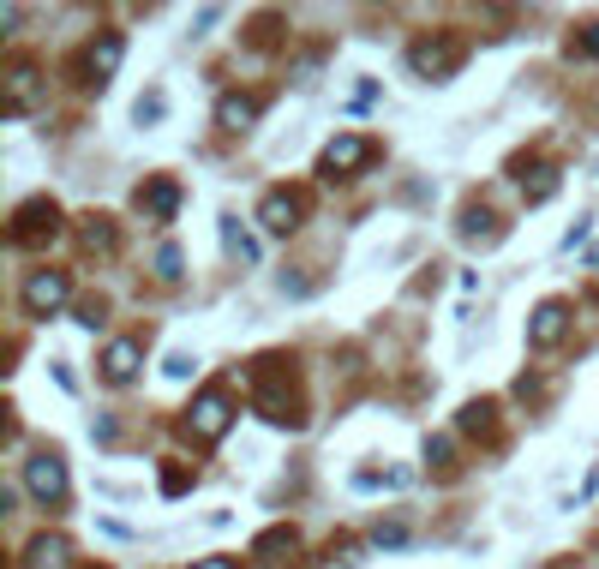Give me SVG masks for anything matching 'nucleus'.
Returning a JSON list of instances; mask_svg holds the SVG:
<instances>
[{
  "label": "nucleus",
  "mask_w": 599,
  "mask_h": 569,
  "mask_svg": "<svg viewBox=\"0 0 599 569\" xmlns=\"http://www.w3.org/2000/svg\"><path fill=\"white\" fill-rule=\"evenodd\" d=\"M414 72L420 78H450L456 72V60H462V42L456 36H438V42H414Z\"/></svg>",
  "instance_id": "f257e3e1"
},
{
  "label": "nucleus",
  "mask_w": 599,
  "mask_h": 569,
  "mask_svg": "<svg viewBox=\"0 0 599 569\" xmlns=\"http://www.w3.org/2000/svg\"><path fill=\"white\" fill-rule=\"evenodd\" d=\"M192 438H204V444H216L222 432H228V390H204L198 402H192Z\"/></svg>",
  "instance_id": "f03ea898"
},
{
  "label": "nucleus",
  "mask_w": 599,
  "mask_h": 569,
  "mask_svg": "<svg viewBox=\"0 0 599 569\" xmlns=\"http://www.w3.org/2000/svg\"><path fill=\"white\" fill-rule=\"evenodd\" d=\"M24 486H30V498L60 504V498H66V468H60V456H36V462H24Z\"/></svg>",
  "instance_id": "7ed1b4c3"
},
{
  "label": "nucleus",
  "mask_w": 599,
  "mask_h": 569,
  "mask_svg": "<svg viewBox=\"0 0 599 569\" xmlns=\"http://www.w3.org/2000/svg\"><path fill=\"white\" fill-rule=\"evenodd\" d=\"M60 300H66V276H60V270H36V276L24 282V312H30V318H48Z\"/></svg>",
  "instance_id": "20e7f679"
},
{
  "label": "nucleus",
  "mask_w": 599,
  "mask_h": 569,
  "mask_svg": "<svg viewBox=\"0 0 599 569\" xmlns=\"http://www.w3.org/2000/svg\"><path fill=\"white\" fill-rule=\"evenodd\" d=\"M366 162H372V138H360V132H348V138H336L324 150V174H354Z\"/></svg>",
  "instance_id": "39448f33"
},
{
  "label": "nucleus",
  "mask_w": 599,
  "mask_h": 569,
  "mask_svg": "<svg viewBox=\"0 0 599 569\" xmlns=\"http://www.w3.org/2000/svg\"><path fill=\"white\" fill-rule=\"evenodd\" d=\"M564 330H570V306H564V300H546V306L534 312V324H528V342H534V348H552V342H564Z\"/></svg>",
  "instance_id": "423d86ee"
},
{
  "label": "nucleus",
  "mask_w": 599,
  "mask_h": 569,
  "mask_svg": "<svg viewBox=\"0 0 599 569\" xmlns=\"http://www.w3.org/2000/svg\"><path fill=\"white\" fill-rule=\"evenodd\" d=\"M258 222H264L270 234H294V228H300V198H294V192H270V198L258 204Z\"/></svg>",
  "instance_id": "0eeeda50"
},
{
  "label": "nucleus",
  "mask_w": 599,
  "mask_h": 569,
  "mask_svg": "<svg viewBox=\"0 0 599 569\" xmlns=\"http://www.w3.org/2000/svg\"><path fill=\"white\" fill-rule=\"evenodd\" d=\"M54 216H60V210H54L48 198L24 204V210H18V228H12V240H18V246H30V240H42V228L54 234Z\"/></svg>",
  "instance_id": "6e6552de"
},
{
  "label": "nucleus",
  "mask_w": 599,
  "mask_h": 569,
  "mask_svg": "<svg viewBox=\"0 0 599 569\" xmlns=\"http://www.w3.org/2000/svg\"><path fill=\"white\" fill-rule=\"evenodd\" d=\"M24 569H72V546L60 534H42L30 552H24Z\"/></svg>",
  "instance_id": "1a4fd4ad"
},
{
  "label": "nucleus",
  "mask_w": 599,
  "mask_h": 569,
  "mask_svg": "<svg viewBox=\"0 0 599 569\" xmlns=\"http://www.w3.org/2000/svg\"><path fill=\"white\" fill-rule=\"evenodd\" d=\"M120 54H126V42H120V36H114V30H108V36H102V42H90V54H84V72H90V78H96V84H102V78H108V72H114V66H120Z\"/></svg>",
  "instance_id": "9d476101"
},
{
  "label": "nucleus",
  "mask_w": 599,
  "mask_h": 569,
  "mask_svg": "<svg viewBox=\"0 0 599 569\" xmlns=\"http://www.w3.org/2000/svg\"><path fill=\"white\" fill-rule=\"evenodd\" d=\"M30 102H36V66L18 60V66L6 72V114H24Z\"/></svg>",
  "instance_id": "9b49d317"
},
{
  "label": "nucleus",
  "mask_w": 599,
  "mask_h": 569,
  "mask_svg": "<svg viewBox=\"0 0 599 569\" xmlns=\"http://www.w3.org/2000/svg\"><path fill=\"white\" fill-rule=\"evenodd\" d=\"M132 372H138V342H108L102 378H108V384H132Z\"/></svg>",
  "instance_id": "f8f14e48"
},
{
  "label": "nucleus",
  "mask_w": 599,
  "mask_h": 569,
  "mask_svg": "<svg viewBox=\"0 0 599 569\" xmlns=\"http://www.w3.org/2000/svg\"><path fill=\"white\" fill-rule=\"evenodd\" d=\"M252 114H258V102H252V96H222V102H216V120H222L228 132H246V126H252Z\"/></svg>",
  "instance_id": "ddd939ff"
},
{
  "label": "nucleus",
  "mask_w": 599,
  "mask_h": 569,
  "mask_svg": "<svg viewBox=\"0 0 599 569\" xmlns=\"http://www.w3.org/2000/svg\"><path fill=\"white\" fill-rule=\"evenodd\" d=\"M174 204H180V186H174V180H156V186L144 192V210H150L156 222H168V216H174Z\"/></svg>",
  "instance_id": "4468645a"
},
{
  "label": "nucleus",
  "mask_w": 599,
  "mask_h": 569,
  "mask_svg": "<svg viewBox=\"0 0 599 569\" xmlns=\"http://www.w3.org/2000/svg\"><path fill=\"white\" fill-rule=\"evenodd\" d=\"M462 240H468V246H474V240H486V246H492V240H498L492 216H486V210H468V216H462Z\"/></svg>",
  "instance_id": "2eb2a0df"
},
{
  "label": "nucleus",
  "mask_w": 599,
  "mask_h": 569,
  "mask_svg": "<svg viewBox=\"0 0 599 569\" xmlns=\"http://www.w3.org/2000/svg\"><path fill=\"white\" fill-rule=\"evenodd\" d=\"M522 192H528V204H546V198L558 192V174H552V168H534V180H522Z\"/></svg>",
  "instance_id": "dca6fc26"
},
{
  "label": "nucleus",
  "mask_w": 599,
  "mask_h": 569,
  "mask_svg": "<svg viewBox=\"0 0 599 569\" xmlns=\"http://www.w3.org/2000/svg\"><path fill=\"white\" fill-rule=\"evenodd\" d=\"M462 432H492V402H468L462 408Z\"/></svg>",
  "instance_id": "f3484780"
},
{
  "label": "nucleus",
  "mask_w": 599,
  "mask_h": 569,
  "mask_svg": "<svg viewBox=\"0 0 599 569\" xmlns=\"http://www.w3.org/2000/svg\"><path fill=\"white\" fill-rule=\"evenodd\" d=\"M402 540H408V528H402V522H390V528L378 522V528H372V546H384V552H396Z\"/></svg>",
  "instance_id": "a211bd4d"
},
{
  "label": "nucleus",
  "mask_w": 599,
  "mask_h": 569,
  "mask_svg": "<svg viewBox=\"0 0 599 569\" xmlns=\"http://www.w3.org/2000/svg\"><path fill=\"white\" fill-rule=\"evenodd\" d=\"M276 552H294V534H282V528H276V534H264V540H258V558H276Z\"/></svg>",
  "instance_id": "6ab92c4d"
},
{
  "label": "nucleus",
  "mask_w": 599,
  "mask_h": 569,
  "mask_svg": "<svg viewBox=\"0 0 599 569\" xmlns=\"http://www.w3.org/2000/svg\"><path fill=\"white\" fill-rule=\"evenodd\" d=\"M156 276H162V282H174V276H180V252H174V246H162V252H156Z\"/></svg>",
  "instance_id": "aec40b11"
},
{
  "label": "nucleus",
  "mask_w": 599,
  "mask_h": 569,
  "mask_svg": "<svg viewBox=\"0 0 599 569\" xmlns=\"http://www.w3.org/2000/svg\"><path fill=\"white\" fill-rule=\"evenodd\" d=\"M360 564V546H336V552H330V569H354Z\"/></svg>",
  "instance_id": "412c9836"
},
{
  "label": "nucleus",
  "mask_w": 599,
  "mask_h": 569,
  "mask_svg": "<svg viewBox=\"0 0 599 569\" xmlns=\"http://www.w3.org/2000/svg\"><path fill=\"white\" fill-rule=\"evenodd\" d=\"M156 114H162V96H156V90H150V96H144V102H138V120H156Z\"/></svg>",
  "instance_id": "4be33fe9"
},
{
  "label": "nucleus",
  "mask_w": 599,
  "mask_h": 569,
  "mask_svg": "<svg viewBox=\"0 0 599 569\" xmlns=\"http://www.w3.org/2000/svg\"><path fill=\"white\" fill-rule=\"evenodd\" d=\"M162 492H186V468H168V474H162Z\"/></svg>",
  "instance_id": "5701e85b"
},
{
  "label": "nucleus",
  "mask_w": 599,
  "mask_h": 569,
  "mask_svg": "<svg viewBox=\"0 0 599 569\" xmlns=\"http://www.w3.org/2000/svg\"><path fill=\"white\" fill-rule=\"evenodd\" d=\"M192 569H240L234 558H204V564H192Z\"/></svg>",
  "instance_id": "b1692460"
},
{
  "label": "nucleus",
  "mask_w": 599,
  "mask_h": 569,
  "mask_svg": "<svg viewBox=\"0 0 599 569\" xmlns=\"http://www.w3.org/2000/svg\"><path fill=\"white\" fill-rule=\"evenodd\" d=\"M582 48H588V54H599V24H588V36H582Z\"/></svg>",
  "instance_id": "393cba45"
}]
</instances>
